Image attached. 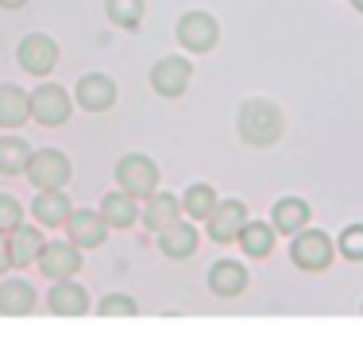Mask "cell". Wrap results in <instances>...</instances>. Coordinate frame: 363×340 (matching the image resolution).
I'll list each match as a JSON object with an SVG mask.
<instances>
[{"label":"cell","instance_id":"obj_1","mask_svg":"<svg viewBox=\"0 0 363 340\" xmlns=\"http://www.w3.org/2000/svg\"><path fill=\"white\" fill-rule=\"evenodd\" d=\"M236 132L247 147H271L286 132V116L274 101L267 97H247L236 109Z\"/></svg>","mask_w":363,"mask_h":340},{"label":"cell","instance_id":"obj_2","mask_svg":"<svg viewBox=\"0 0 363 340\" xmlns=\"http://www.w3.org/2000/svg\"><path fill=\"white\" fill-rule=\"evenodd\" d=\"M333 256H336V243L328 232L321 229H301V232H294V243H290V259H294V267L298 271H306V275H317V271H325L328 263H333Z\"/></svg>","mask_w":363,"mask_h":340},{"label":"cell","instance_id":"obj_3","mask_svg":"<svg viewBox=\"0 0 363 340\" xmlns=\"http://www.w3.org/2000/svg\"><path fill=\"white\" fill-rule=\"evenodd\" d=\"M116 182H120L124 194L147 202V197L159 190V163L143 151H128V155H120V163H116Z\"/></svg>","mask_w":363,"mask_h":340},{"label":"cell","instance_id":"obj_4","mask_svg":"<svg viewBox=\"0 0 363 340\" xmlns=\"http://www.w3.org/2000/svg\"><path fill=\"white\" fill-rule=\"evenodd\" d=\"M28 182L35 190H66V182L74 178V167H70V155L58 151V147H39L31 151L28 159Z\"/></svg>","mask_w":363,"mask_h":340},{"label":"cell","instance_id":"obj_5","mask_svg":"<svg viewBox=\"0 0 363 340\" xmlns=\"http://www.w3.org/2000/svg\"><path fill=\"white\" fill-rule=\"evenodd\" d=\"M174 39H178L182 50L205 55V50H213L220 43V20L213 12H201V8L182 12V20L174 23Z\"/></svg>","mask_w":363,"mask_h":340},{"label":"cell","instance_id":"obj_6","mask_svg":"<svg viewBox=\"0 0 363 340\" xmlns=\"http://www.w3.org/2000/svg\"><path fill=\"white\" fill-rule=\"evenodd\" d=\"M31 101V120L43 128H62L70 120V109H74V97L62 89L58 82H43L28 93Z\"/></svg>","mask_w":363,"mask_h":340},{"label":"cell","instance_id":"obj_7","mask_svg":"<svg viewBox=\"0 0 363 340\" xmlns=\"http://www.w3.org/2000/svg\"><path fill=\"white\" fill-rule=\"evenodd\" d=\"M147 82H151V89L159 93V97L174 101L189 89V82H194V62H189L186 55H162L159 62L151 66Z\"/></svg>","mask_w":363,"mask_h":340},{"label":"cell","instance_id":"obj_8","mask_svg":"<svg viewBox=\"0 0 363 340\" xmlns=\"http://www.w3.org/2000/svg\"><path fill=\"white\" fill-rule=\"evenodd\" d=\"M35 267L50 278V283L77 278V271H82V248L70 240H47L39 251V259H35Z\"/></svg>","mask_w":363,"mask_h":340},{"label":"cell","instance_id":"obj_9","mask_svg":"<svg viewBox=\"0 0 363 340\" xmlns=\"http://www.w3.org/2000/svg\"><path fill=\"white\" fill-rule=\"evenodd\" d=\"M58 55H62V50H58V43L50 39V35H43V31L23 35L20 47H16V62L28 70L31 77H47L50 70L58 66Z\"/></svg>","mask_w":363,"mask_h":340},{"label":"cell","instance_id":"obj_10","mask_svg":"<svg viewBox=\"0 0 363 340\" xmlns=\"http://www.w3.org/2000/svg\"><path fill=\"white\" fill-rule=\"evenodd\" d=\"M252 221L247 216V205L240 197H228V202H217L213 213L205 216V229H209L213 243H236V236L244 232V224Z\"/></svg>","mask_w":363,"mask_h":340},{"label":"cell","instance_id":"obj_11","mask_svg":"<svg viewBox=\"0 0 363 340\" xmlns=\"http://www.w3.org/2000/svg\"><path fill=\"white\" fill-rule=\"evenodd\" d=\"M62 229H66V240L77 243L82 251H97L108 240V224L101 216V209H74Z\"/></svg>","mask_w":363,"mask_h":340},{"label":"cell","instance_id":"obj_12","mask_svg":"<svg viewBox=\"0 0 363 340\" xmlns=\"http://www.w3.org/2000/svg\"><path fill=\"white\" fill-rule=\"evenodd\" d=\"M74 101L85 112H108L120 101V89L108 74H82L77 77V89H74Z\"/></svg>","mask_w":363,"mask_h":340},{"label":"cell","instance_id":"obj_13","mask_svg":"<svg viewBox=\"0 0 363 340\" xmlns=\"http://www.w3.org/2000/svg\"><path fill=\"white\" fill-rule=\"evenodd\" d=\"M47 309L55 313V317H85V313H89V290H85V286H77L74 278L50 283Z\"/></svg>","mask_w":363,"mask_h":340},{"label":"cell","instance_id":"obj_14","mask_svg":"<svg viewBox=\"0 0 363 340\" xmlns=\"http://www.w3.org/2000/svg\"><path fill=\"white\" fill-rule=\"evenodd\" d=\"M155 243H159V251L167 259H174V263H182V259H189L197 251V243H201V236H197V229L189 221H174L170 229L155 232Z\"/></svg>","mask_w":363,"mask_h":340},{"label":"cell","instance_id":"obj_15","mask_svg":"<svg viewBox=\"0 0 363 340\" xmlns=\"http://www.w3.org/2000/svg\"><path fill=\"white\" fill-rule=\"evenodd\" d=\"M247 283H252V275H247V267L240 259H217L209 267V290L217 298H236V294L247 290Z\"/></svg>","mask_w":363,"mask_h":340},{"label":"cell","instance_id":"obj_16","mask_svg":"<svg viewBox=\"0 0 363 340\" xmlns=\"http://www.w3.org/2000/svg\"><path fill=\"white\" fill-rule=\"evenodd\" d=\"M74 213V202L66 197V190H39L35 202H31V216L43 229H62Z\"/></svg>","mask_w":363,"mask_h":340},{"label":"cell","instance_id":"obj_17","mask_svg":"<svg viewBox=\"0 0 363 340\" xmlns=\"http://www.w3.org/2000/svg\"><path fill=\"white\" fill-rule=\"evenodd\" d=\"M309 216H313V205H309L306 197H279V202L271 205V224H274V232H282V236L301 232L309 224Z\"/></svg>","mask_w":363,"mask_h":340},{"label":"cell","instance_id":"obj_18","mask_svg":"<svg viewBox=\"0 0 363 340\" xmlns=\"http://www.w3.org/2000/svg\"><path fill=\"white\" fill-rule=\"evenodd\" d=\"M39 294L28 278H4L0 283V317H28L35 309Z\"/></svg>","mask_w":363,"mask_h":340},{"label":"cell","instance_id":"obj_19","mask_svg":"<svg viewBox=\"0 0 363 340\" xmlns=\"http://www.w3.org/2000/svg\"><path fill=\"white\" fill-rule=\"evenodd\" d=\"M140 221L147 224V232H162V229H170L174 221H182V202H178L174 194H167V190H155V194L143 202Z\"/></svg>","mask_w":363,"mask_h":340},{"label":"cell","instance_id":"obj_20","mask_svg":"<svg viewBox=\"0 0 363 340\" xmlns=\"http://www.w3.org/2000/svg\"><path fill=\"white\" fill-rule=\"evenodd\" d=\"M140 213H143V202L124 194V190H112L105 202H101V216H105L108 229H132L140 221Z\"/></svg>","mask_w":363,"mask_h":340},{"label":"cell","instance_id":"obj_21","mask_svg":"<svg viewBox=\"0 0 363 340\" xmlns=\"http://www.w3.org/2000/svg\"><path fill=\"white\" fill-rule=\"evenodd\" d=\"M43 232L39 229H28V224H20L16 232H8V251H12V271L16 267H35L39 251H43Z\"/></svg>","mask_w":363,"mask_h":340},{"label":"cell","instance_id":"obj_22","mask_svg":"<svg viewBox=\"0 0 363 340\" xmlns=\"http://www.w3.org/2000/svg\"><path fill=\"white\" fill-rule=\"evenodd\" d=\"M31 116V101L20 85L0 82V128H20Z\"/></svg>","mask_w":363,"mask_h":340},{"label":"cell","instance_id":"obj_23","mask_svg":"<svg viewBox=\"0 0 363 340\" xmlns=\"http://www.w3.org/2000/svg\"><path fill=\"white\" fill-rule=\"evenodd\" d=\"M274 224H267V221H247L244 224V232L236 236V243L244 248V256L247 259H267L274 251Z\"/></svg>","mask_w":363,"mask_h":340},{"label":"cell","instance_id":"obj_24","mask_svg":"<svg viewBox=\"0 0 363 340\" xmlns=\"http://www.w3.org/2000/svg\"><path fill=\"white\" fill-rule=\"evenodd\" d=\"M147 0H105V20L120 31H140Z\"/></svg>","mask_w":363,"mask_h":340},{"label":"cell","instance_id":"obj_25","mask_svg":"<svg viewBox=\"0 0 363 340\" xmlns=\"http://www.w3.org/2000/svg\"><path fill=\"white\" fill-rule=\"evenodd\" d=\"M217 202L220 197H217V190H213L209 182H194V186H186V194H182V213H186L189 221H205Z\"/></svg>","mask_w":363,"mask_h":340},{"label":"cell","instance_id":"obj_26","mask_svg":"<svg viewBox=\"0 0 363 340\" xmlns=\"http://www.w3.org/2000/svg\"><path fill=\"white\" fill-rule=\"evenodd\" d=\"M28 159H31V143L20 136H4L0 139V174L16 178V174L28 170Z\"/></svg>","mask_w":363,"mask_h":340},{"label":"cell","instance_id":"obj_27","mask_svg":"<svg viewBox=\"0 0 363 340\" xmlns=\"http://www.w3.org/2000/svg\"><path fill=\"white\" fill-rule=\"evenodd\" d=\"M336 251H340L348 263H363V224H348V229L336 236Z\"/></svg>","mask_w":363,"mask_h":340},{"label":"cell","instance_id":"obj_28","mask_svg":"<svg viewBox=\"0 0 363 340\" xmlns=\"http://www.w3.org/2000/svg\"><path fill=\"white\" fill-rule=\"evenodd\" d=\"M135 313H140V306L128 294H108L97 302V317H135Z\"/></svg>","mask_w":363,"mask_h":340},{"label":"cell","instance_id":"obj_29","mask_svg":"<svg viewBox=\"0 0 363 340\" xmlns=\"http://www.w3.org/2000/svg\"><path fill=\"white\" fill-rule=\"evenodd\" d=\"M20 224H23V205L16 202L12 194H0V232L8 236V232H16Z\"/></svg>","mask_w":363,"mask_h":340},{"label":"cell","instance_id":"obj_30","mask_svg":"<svg viewBox=\"0 0 363 340\" xmlns=\"http://www.w3.org/2000/svg\"><path fill=\"white\" fill-rule=\"evenodd\" d=\"M12 271V251H8V236L0 232V275Z\"/></svg>","mask_w":363,"mask_h":340},{"label":"cell","instance_id":"obj_31","mask_svg":"<svg viewBox=\"0 0 363 340\" xmlns=\"http://www.w3.org/2000/svg\"><path fill=\"white\" fill-rule=\"evenodd\" d=\"M28 4V0H0V8H4V12H16V8H23Z\"/></svg>","mask_w":363,"mask_h":340},{"label":"cell","instance_id":"obj_32","mask_svg":"<svg viewBox=\"0 0 363 340\" xmlns=\"http://www.w3.org/2000/svg\"><path fill=\"white\" fill-rule=\"evenodd\" d=\"M352 8H356V12H363V0H352Z\"/></svg>","mask_w":363,"mask_h":340},{"label":"cell","instance_id":"obj_33","mask_svg":"<svg viewBox=\"0 0 363 340\" xmlns=\"http://www.w3.org/2000/svg\"><path fill=\"white\" fill-rule=\"evenodd\" d=\"M359 313H363V306H359Z\"/></svg>","mask_w":363,"mask_h":340}]
</instances>
